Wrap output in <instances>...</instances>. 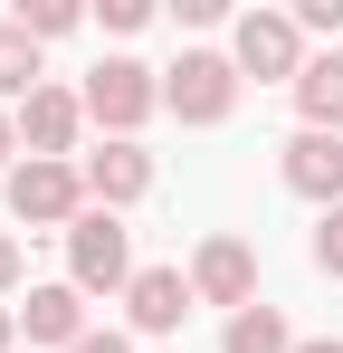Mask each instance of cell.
Returning <instances> with one entry per match:
<instances>
[{"instance_id": "6da1fadb", "label": "cell", "mask_w": 343, "mask_h": 353, "mask_svg": "<svg viewBox=\"0 0 343 353\" xmlns=\"http://www.w3.org/2000/svg\"><path fill=\"white\" fill-rule=\"evenodd\" d=\"M143 268H134V239H124V220L114 210H86L76 230H67V287H86V296H114V287H134Z\"/></svg>"}, {"instance_id": "7a4b0ae2", "label": "cell", "mask_w": 343, "mask_h": 353, "mask_svg": "<svg viewBox=\"0 0 343 353\" xmlns=\"http://www.w3.org/2000/svg\"><path fill=\"white\" fill-rule=\"evenodd\" d=\"M86 172H67V163H19L10 172V220H29V230H76L86 210Z\"/></svg>"}, {"instance_id": "3957f363", "label": "cell", "mask_w": 343, "mask_h": 353, "mask_svg": "<svg viewBox=\"0 0 343 353\" xmlns=\"http://www.w3.org/2000/svg\"><path fill=\"white\" fill-rule=\"evenodd\" d=\"M163 105L181 124H220L229 105H238V58H210V48H191V58L163 77Z\"/></svg>"}, {"instance_id": "277c9868", "label": "cell", "mask_w": 343, "mask_h": 353, "mask_svg": "<svg viewBox=\"0 0 343 353\" xmlns=\"http://www.w3.org/2000/svg\"><path fill=\"white\" fill-rule=\"evenodd\" d=\"M163 105V86H153V67H134V58H105L96 77H86V115L114 124V143H134V124Z\"/></svg>"}, {"instance_id": "5b68a950", "label": "cell", "mask_w": 343, "mask_h": 353, "mask_svg": "<svg viewBox=\"0 0 343 353\" xmlns=\"http://www.w3.org/2000/svg\"><path fill=\"white\" fill-rule=\"evenodd\" d=\"M238 67H248V77H305L295 19H286V10H248V19H238Z\"/></svg>"}, {"instance_id": "8992f818", "label": "cell", "mask_w": 343, "mask_h": 353, "mask_svg": "<svg viewBox=\"0 0 343 353\" xmlns=\"http://www.w3.org/2000/svg\"><path fill=\"white\" fill-rule=\"evenodd\" d=\"M191 296H210V305H238V315H248V296H258V258H248V239H210L200 268H191Z\"/></svg>"}, {"instance_id": "52a82bcc", "label": "cell", "mask_w": 343, "mask_h": 353, "mask_svg": "<svg viewBox=\"0 0 343 353\" xmlns=\"http://www.w3.org/2000/svg\"><path fill=\"white\" fill-rule=\"evenodd\" d=\"M19 334H29V344L76 353V344H86V287H29V305H19Z\"/></svg>"}, {"instance_id": "ba28073f", "label": "cell", "mask_w": 343, "mask_h": 353, "mask_svg": "<svg viewBox=\"0 0 343 353\" xmlns=\"http://www.w3.org/2000/svg\"><path fill=\"white\" fill-rule=\"evenodd\" d=\"M286 191L343 210V134H295V143H286Z\"/></svg>"}, {"instance_id": "9c48e42d", "label": "cell", "mask_w": 343, "mask_h": 353, "mask_svg": "<svg viewBox=\"0 0 343 353\" xmlns=\"http://www.w3.org/2000/svg\"><path fill=\"white\" fill-rule=\"evenodd\" d=\"M76 115H86V105H76L67 86H39V96L19 105V143H29V163H57V153L76 143Z\"/></svg>"}, {"instance_id": "30bf717a", "label": "cell", "mask_w": 343, "mask_h": 353, "mask_svg": "<svg viewBox=\"0 0 343 353\" xmlns=\"http://www.w3.org/2000/svg\"><path fill=\"white\" fill-rule=\"evenodd\" d=\"M124 305H134V334H181V315H191V277H181V268H143V277L124 287Z\"/></svg>"}, {"instance_id": "8fae6325", "label": "cell", "mask_w": 343, "mask_h": 353, "mask_svg": "<svg viewBox=\"0 0 343 353\" xmlns=\"http://www.w3.org/2000/svg\"><path fill=\"white\" fill-rule=\"evenodd\" d=\"M86 191H96V201H143V191H153V153H143V143H105V153H86Z\"/></svg>"}, {"instance_id": "7c38bea8", "label": "cell", "mask_w": 343, "mask_h": 353, "mask_svg": "<svg viewBox=\"0 0 343 353\" xmlns=\"http://www.w3.org/2000/svg\"><path fill=\"white\" fill-rule=\"evenodd\" d=\"M295 105H305V134H343V58H305Z\"/></svg>"}, {"instance_id": "4fadbf2b", "label": "cell", "mask_w": 343, "mask_h": 353, "mask_svg": "<svg viewBox=\"0 0 343 353\" xmlns=\"http://www.w3.org/2000/svg\"><path fill=\"white\" fill-rule=\"evenodd\" d=\"M0 96H39V39L19 19H0Z\"/></svg>"}, {"instance_id": "5bb4252c", "label": "cell", "mask_w": 343, "mask_h": 353, "mask_svg": "<svg viewBox=\"0 0 343 353\" xmlns=\"http://www.w3.org/2000/svg\"><path fill=\"white\" fill-rule=\"evenodd\" d=\"M229 353H295V344H286V315H277V305L229 315Z\"/></svg>"}, {"instance_id": "9a60e30c", "label": "cell", "mask_w": 343, "mask_h": 353, "mask_svg": "<svg viewBox=\"0 0 343 353\" xmlns=\"http://www.w3.org/2000/svg\"><path fill=\"white\" fill-rule=\"evenodd\" d=\"M19 29H29V39H67L76 10H67V0H19Z\"/></svg>"}, {"instance_id": "2e32d148", "label": "cell", "mask_w": 343, "mask_h": 353, "mask_svg": "<svg viewBox=\"0 0 343 353\" xmlns=\"http://www.w3.org/2000/svg\"><path fill=\"white\" fill-rule=\"evenodd\" d=\"M315 268L343 277V210H324V230H315Z\"/></svg>"}, {"instance_id": "e0dca14e", "label": "cell", "mask_w": 343, "mask_h": 353, "mask_svg": "<svg viewBox=\"0 0 343 353\" xmlns=\"http://www.w3.org/2000/svg\"><path fill=\"white\" fill-rule=\"evenodd\" d=\"M10 277H19V239L0 230V287H10Z\"/></svg>"}, {"instance_id": "ac0fdd59", "label": "cell", "mask_w": 343, "mask_h": 353, "mask_svg": "<svg viewBox=\"0 0 343 353\" xmlns=\"http://www.w3.org/2000/svg\"><path fill=\"white\" fill-rule=\"evenodd\" d=\"M76 353H134V344H124V334H86Z\"/></svg>"}, {"instance_id": "d6986e66", "label": "cell", "mask_w": 343, "mask_h": 353, "mask_svg": "<svg viewBox=\"0 0 343 353\" xmlns=\"http://www.w3.org/2000/svg\"><path fill=\"white\" fill-rule=\"evenodd\" d=\"M10 143H19V124H10V115H0V163H10Z\"/></svg>"}, {"instance_id": "ffe728a7", "label": "cell", "mask_w": 343, "mask_h": 353, "mask_svg": "<svg viewBox=\"0 0 343 353\" xmlns=\"http://www.w3.org/2000/svg\"><path fill=\"white\" fill-rule=\"evenodd\" d=\"M10 334H19V315H10V305H0V344H10Z\"/></svg>"}, {"instance_id": "44dd1931", "label": "cell", "mask_w": 343, "mask_h": 353, "mask_svg": "<svg viewBox=\"0 0 343 353\" xmlns=\"http://www.w3.org/2000/svg\"><path fill=\"white\" fill-rule=\"evenodd\" d=\"M295 353H343V344H295Z\"/></svg>"}]
</instances>
